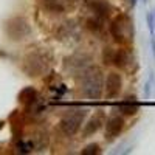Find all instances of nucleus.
<instances>
[{
	"label": "nucleus",
	"mask_w": 155,
	"mask_h": 155,
	"mask_svg": "<svg viewBox=\"0 0 155 155\" xmlns=\"http://www.w3.org/2000/svg\"><path fill=\"white\" fill-rule=\"evenodd\" d=\"M102 88H104V76H102L101 68L88 67L82 73V81H81L82 95L92 101H98L102 95Z\"/></svg>",
	"instance_id": "obj_1"
},
{
	"label": "nucleus",
	"mask_w": 155,
	"mask_h": 155,
	"mask_svg": "<svg viewBox=\"0 0 155 155\" xmlns=\"http://www.w3.org/2000/svg\"><path fill=\"white\" fill-rule=\"evenodd\" d=\"M110 34L118 44H130L134 41V22L127 14L116 16L110 23Z\"/></svg>",
	"instance_id": "obj_2"
},
{
	"label": "nucleus",
	"mask_w": 155,
	"mask_h": 155,
	"mask_svg": "<svg viewBox=\"0 0 155 155\" xmlns=\"http://www.w3.org/2000/svg\"><path fill=\"white\" fill-rule=\"evenodd\" d=\"M85 116H87V109H82V107H73L67 110L62 115L61 123H59L61 130L68 137L74 135L81 129V124L84 123Z\"/></svg>",
	"instance_id": "obj_3"
},
{
	"label": "nucleus",
	"mask_w": 155,
	"mask_h": 155,
	"mask_svg": "<svg viewBox=\"0 0 155 155\" xmlns=\"http://www.w3.org/2000/svg\"><path fill=\"white\" fill-rule=\"evenodd\" d=\"M48 58L44 53H30L25 58V64H23V70L27 71L30 76H41L48 70Z\"/></svg>",
	"instance_id": "obj_4"
},
{
	"label": "nucleus",
	"mask_w": 155,
	"mask_h": 155,
	"mask_svg": "<svg viewBox=\"0 0 155 155\" xmlns=\"http://www.w3.org/2000/svg\"><path fill=\"white\" fill-rule=\"evenodd\" d=\"M5 30H6V34L12 39V41H20V39H25L31 33L30 23L25 20L23 17H12L11 20H8Z\"/></svg>",
	"instance_id": "obj_5"
},
{
	"label": "nucleus",
	"mask_w": 155,
	"mask_h": 155,
	"mask_svg": "<svg viewBox=\"0 0 155 155\" xmlns=\"http://www.w3.org/2000/svg\"><path fill=\"white\" fill-rule=\"evenodd\" d=\"M124 129V120L120 115H112L106 121V138L107 140H115L121 134Z\"/></svg>",
	"instance_id": "obj_6"
},
{
	"label": "nucleus",
	"mask_w": 155,
	"mask_h": 155,
	"mask_svg": "<svg viewBox=\"0 0 155 155\" xmlns=\"http://www.w3.org/2000/svg\"><path fill=\"white\" fill-rule=\"evenodd\" d=\"M121 76L118 73H109L106 79V95L107 98H115L118 96L121 90Z\"/></svg>",
	"instance_id": "obj_7"
},
{
	"label": "nucleus",
	"mask_w": 155,
	"mask_h": 155,
	"mask_svg": "<svg viewBox=\"0 0 155 155\" xmlns=\"http://www.w3.org/2000/svg\"><path fill=\"white\" fill-rule=\"evenodd\" d=\"M132 62H134V56L130 54V51H127V50H116V51H113L112 64H115L118 68L127 70Z\"/></svg>",
	"instance_id": "obj_8"
},
{
	"label": "nucleus",
	"mask_w": 155,
	"mask_h": 155,
	"mask_svg": "<svg viewBox=\"0 0 155 155\" xmlns=\"http://www.w3.org/2000/svg\"><path fill=\"white\" fill-rule=\"evenodd\" d=\"M104 113H102L101 110H98L92 118H90L88 121H87V124L84 126V130H82V135L87 138V137H90V135H93L95 132H98L99 130V127H101V124L104 123Z\"/></svg>",
	"instance_id": "obj_9"
},
{
	"label": "nucleus",
	"mask_w": 155,
	"mask_h": 155,
	"mask_svg": "<svg viewBox=\"0 0 155 155\" xmlns=\"http://www.w3.org/2000/svg\"><path fill=\"white\" fill-rule=\"evenodd\" d=\"M42 5L50 12H65L71 6V0H42Z\"/></svg>",
	"instance_id": "obj_10"
},
{
	"label": "nucleus",
	"mask_w": 155,
	"mask_h": 155,
	"mask_svg": "<svg viewBox=\"0 0 155 155\" xmlns=\"http://www.w3.org/2000/svg\"><path fill=\"white\" fill-rule=\"evenodd\" d=\"M92 12L93 16L96 17H101V19H106L109 17L110 11H112V6L106 2V0H92Z\"/></svg>",
	"instance_id": "obj_11"
},
{
	"label": "nucleus",
	"mask_w": 155,
	"mask_h": 155,
	"mask_svg": "<svg viewBox=\"0 0 155 155\" xmlns=\"http://www.w3.org/2000/svg\"><path fill=\"white\" fill-rule=\"evenodd\" d=\"M37 99V92L33 88V87H27L23 88L22 92L19 93V101L25 106H33Z\"/></svg>",
	"instance_id": "obj_12"
},
{
	"label": "nucleus",
	"mask_w": 155,
	"mask_h": 155,
	"mask_svg": "<svg viewBox=\"0 0 155 155\" xmlns=\"http://www.w3.org/2000/svg\"><path fill=\"white\" fill-rule=\"evenodd\" d=\"M116 109L123 113H126V115H134V113L138 112V104L132 99H126V101L120 102V104L116 106Z\"/></svg>",
	"instance_id": "obj_13"
},
{
	"label": "nucleus",
	"mask_w": 155,
	"mask_h": 155,
	"mask_svg": "<svg viewBox=\"0 0 155 155\" xmlns=\"http://www.w3.org/2000/svg\"><path fill=\"white\" fill-rule=\"evenodd\" d=\"M82 153L84 155H92V153H101V150H99V146L98 144H88L85 149H82Z\"/></svg>",
	"instance_id": "obj_14"
},
{
	"label": "nucleus",
	"mask_w": 155,
	"mask_h": 155,
	"mask_svg": "<svg viewBox=\"0 0 155 155\" xmlns=\"http://www.w3.org/2000/svg\"><path fill=\"white\" fill-rule=\"evenodd\" d=\"M152 82H153V74L150 73V78H149V81L146 82L144 85V95H146V99L150 98V92H152Z\"/></svg>",
	"instance_id": "obj_15"
},
{
	"label": "nucleus",
	"mask_w": 155,
	"mask_h": 155,
	"mask_svg": "<svg viewBox=\"0 0 155 155\" xmlns=\"http://www.w3.org/2000/svg\"><path fill=\"white\" fill-rule=\"evenodd\" d=\"M147 25H149L150 34L153 36V27H155V23H153V16H152V14H147Z\"/></svg>",
	"instance_id": "obj_16"
},
{
	"label": "nucleus",
	"mask_w": 155,
	"mask_h": 155,
	"mask_svg": "<svg viewBox=\"0 0 155 155\" xmlns=\"http://www.w3.org/2000/svg\"><path fill=\"white\" fill-rule=\"evenodd\" d=\"M150 45H152V51H153V58H155V39L150 41Z\"/></svg>",
	"instance_id": "obj_17"
},
{
	"label": "nucleus",
	"mask_w": 155,
	"mask_h": 155,
	"mask_svg": "<svg viewBox=\"0 0 155 155\" xmlns=\"http://www.w3.org/2000/svg\"><path fill=\"white\" fill-rule=\"evenodd\" d=\"M153 23H155V14H153Z\"/></svg>",
	"instance_id": "obj_18"
}]
</instances>
